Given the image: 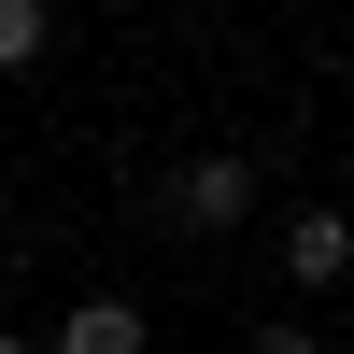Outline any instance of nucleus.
Here are the masks:
<instances>
[{"instance_id":"f257e3e1","label":"nucleus","mask_w":354,"mask_h":354,"mask_svg":"<svg viewBox=\"0 0 354 354\" xmlns=\"http://www.w3.org/2000/svg\"><path fill=\"white\" fill-rule=\"evenodd\" d=\"M156 213L185 227V241H227V227L255 213V170H241V156H185V170L156 185Z\"/></svg>"},{"instance_id":"f03ea898","label":"nucleus","mask_w":354,"mask_h":354,"mask_svg":"<svg viewBox=\"0 0 354 354\" xmlns=\"http://www.w3.org/2000/svg\"><path fill=\"white\" fill-rule=\"evenodd\" d=\"M283 270H298L312 298H326V283L354 270V227H340V213H298V227H283Z\"/></svg>"},{"instance_id":"7ed1b4c3","label":"nucleus","mask_w":354,"mask_h":354,"mask_svg":"<svg viewBox=\"0 0 354 354\" xmlns=\"http://www.w3.org/2000/svg\"><path fill=\"white\" fill-rule=\"evenodd\" d=\"M57 354H142V312L128 298H85L71 326H57Z\"/></svg>"},{"instance_id":"20e7f679","label":"nucleus","mask_w":354,"mask_h":354,"mask_svg":"<svg viewBox=\"0 0 354 354\" xmlns=\"http://www.w3.org/2000/svg\"><path fill=\"white\" fill-rule=\"evenodd\" d=\"M43 57V0H0V71H28Z\"/></svg>"},{"instance_id":"39448f33","label":"nucleus","mask_w":354,"mask_h":354,"mask_svg":"<svg viewBox=\"0 0 354 354\" xmlns=\"http://www.w3.org/2000/svg\"><path fill=\"white\" fill-rule=\"evenodd\" d=\"M255 354H326V340H312V326H255Z\"/></svg>"},{"instance_id":"423d86ee","label":"nucleus","mask_w":354,"mask_h":354,"mask_svg":"<svg viewBox=\"0 0 354 354\" xmlns=\"http://www.w3.org/2000/svg\"><path fill=\"white\" fill-rule=\"evenodd\" d=\"M0 354H43V340H0Z\"/></svg>"}]
</instances>
